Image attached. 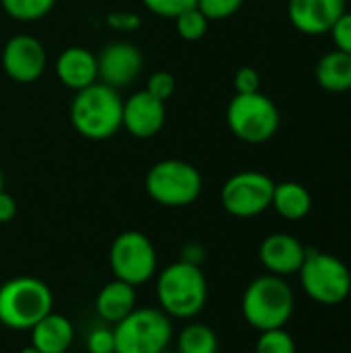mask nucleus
Instances as JSON below:
<instances>
[{
    "label": "nucleus",
    "mask_w": 351,
    "mask_h": 353,
    "mask_svg": "<svg viewBox=\"0 0 351 353\" xmlns=\"http://www.w3.org/2000/svg\"><path fill=\"white\" fill-rule=\"evenodd\" d=\"M122 101L118 89L97 81L74 91L68 108L70 124L87 141L112 139L122 128Z\"/></svg>",
    "instance_id": "nucleus-1"
},
{
    "label": "nucleus",
    "mask_w": 351,
    "mask_h": 353,
    "mask_svg": "<svg viewBox=\"0 0 351 353\" xmlns=\"http://www.w3.org/2000/svg\"><path fill=\"white\" fill-rule=\"evenodd\" d=\"M155 292L159 308L170 319L184 321L201 314L209 298V285L201 267L188 261H178L166 267L157 275Z\"/></svg>",
    "instance_id": "nucleus-2"
},
{
    "label": "nucleus",
    "mask_w": 351,
    "mask_h": 353,
    "mask_svg": "<svg viewBox=\"0 0 351 353\" xmlns=\"http://www.w3.org/2000/svg\"><path fill=\"white\" fill-rule=\"evenodd\" d=\"M294 292L285 277L261 275L244 290L242 316L257 331L283 329L294 314Z\"/></svg>",
    "instance_id": "nucleus-3"
},
{
    "label": "nucleus",
    "mask_w": 351,
    "mask_h": 353,
    "mask_svg": "<svg viewBox=\"0 0 351 353\" xmlns=\"http://www.w3.org/2000/svg\"><path fill=\"white\" fill-rule=\"evenodd\" d=\"M52 306V290L41 279L21 275L0 285V323L8 329L31 331Z\"/></svg>",
    "instance_id": "nucleus-4"
},
{
    "label": "nucleus",
    "mask_w": 351,
    "mask_h": 353,
    "mask_svg": "<svg viewBox=\"0 0 351 353\" xmlns=\"http://www.w3.org/2000/svg\"><path fill=\"white\" fill-rule=\"evenodd\" d=\"M304 294L323 306H337L351 294L350 267L331 252L306 248L304 263L298 271Z\"/></svg>",
    "instance_id": "nucleus-5"
},
{
    "label": "nucleus",
    "mask_w": 351,
    "mask_h": 353,
    "mask_svg": "<svg viewBox=\"0 0 351 353\" xmlns=\"http://www.w3.org/2000/svg\"><path fill=\"white\" fill-rule=\"evenodd\" d=\"M225 122L230 132L248 145H261L271 141L281 124L279 108L275 101L257 93H236L225 110Z\"/></svg>",
    "instance_id": "nucleus-6"
},
{
    "label": "nucleus",
    "mask_w": 351,
    "mask_h": 353,
    "mask_svg": "<svg viewBox=\"0 0 351 353\" xmlns=\"http://www.w3.org/2000/svg\"><path fill=\"white\" fill-rule=\"evenodd\" d=\"M145 190L161 207L180 209L199 201L203 192V174L184 159H161L145 176Z\"/></svg>",
    "instance_id": "nucleus-7"
},
{
    "label": "nucleus",
    "mask_w": 351,
    "mask_h": 353,
    "mask_svg": "<svg viewBox=\"0 0 351 353\" xmlns=\"http://www.w3.org/2000/svg\"><path fill=\"white\" fill-rule=\"evenodd\" d=\"M174 329L161 308H134L114 325L116 353H161L168 350Z\"/></svg>",
    "instance_id": "nucleus-8"
},
{
    "label": "nucleus",
    "mask_w": 351,
    "mask_h": 353,
    "mask_svg": "<svg viewBox=\"0 0 351 353\" xmlns=\"http://www.w3.org/2000/svg\"><path fill=\"white\" fill-rule=\"evenodd\" d=\"M110 269L114 279L134 288L147 283L157 273V252L153 242L143 232H122L110 246Z\"/></svg>",
    "instance_id": "nucleus-9"
},
{
    "label": "nucleus",
    "mask_w": 351,
    "mask_h": 353,
    "mask_svg": "<svg viewBox=\"0 0 351 353\" xmlns=\"http://www.w3.org/2000/svg\"><path fill=\"white\" fill-rule=\"evenodd\" d=\"M275 182L263 172H238L221 186V207L238 219H250L271 209Z\"/></svg>",
    "instance_id": "nucleus-10"
},
{
    "label": "nucleus",
    "mask_w": 351,
    "mask_h": 353,
    "mask_svg": "<svg viewBox=\"0 0 351 353\" xmlns=\"http://www.w3.org/2000/svg\"><path fill=\"white\" fill-rule=\"evenodd\" d=\"M0 62L4 74L10 81L27 85V83H35L43 74L48 66V54L37 37L21 33L4 43Z\"/></svg>",
    "instance_id": "nucleus-11"
},
{
    "label": "nucleus",
    "mask_w": 351,
    "mask_h": 353,
    "mask_svg": "<svg viewBox=\"0 0 351 353\" xmlns=\"http://www.w3.org/2000/svg\"><path fill=\"white\" fill-rule=\"evenodd\" d=\"M141 70H143V54L130 41L124 39L110 41L97 54V79L99 83L112 89L128 87L139 79Z\"/></svg>",
    "instance_id": "nucleus-12"
},
{
    "label": "nucleus",
    "mask_w": 351,
    "mask_h": 353,
    "mask_svg": "<svg viewBox=\"0 0 351 353\" xmlns=\"http://www.w3.org/2000/svg\"><path fill=\"white\" fill-rule=\"evenodd\" d=\"M168 112L166 101L141 89L122 101V128L134 139H153L161 132Z\"/></svg>",
    "instance_id": "nucleus-13"
},
{
    "label": "nucleus",
    "mask_w": 351,
    "mask_h": 353,
    "mask_svg": "<svg viewBox=\"0 0 351 353\" xmlns=\"http://www.w3.org/2000/svg\"><path fill=\"white\" fill-rule=\"evenodd\" d=\"M348 0H290L288 17L304 35H325L345 12Z\"/></svg>",
    "instance_id": "nucleus-14"
},
{
    "label": "nucleus",
    "mask_w": 351,
    "mask_h": 353,
    "mask_svg": "<svg viewBox=\"0 0 351 353\" xmlns=\"http://www.w3.org/2000/svg\"><path fill=\"white\" fill-rule=\"evenodd\" d=\"M306 246L292 234H271L259 246L261 265L277 277L296 275L304 263Z\"/></svg>",
    "instance_id": "nucleus-15"
},
{
    "label": "nucleus",
    "mask_w": 351,
    "mask_h": 353,
    "mask_svg": "<svg viewBox=\"0 0 351 353\" xmlns=\"http://www.w3.org/2000/svg\"><path fill=\"white\" fill-rule=\"evenodd\" d=\"M58 81L70 89L81 91L93 83H97V56L81 46H70L62 50L54 64Z\"/></svg>",
    "instance_id": "nucleus-16"
},
{
    "label": "nucleus",
    "mask_w": 351,
    "mask_h": 353,
    "mask_svg": "<svg viewBox=\"0 0 351 353\" xmlns=\"http://www.w3.org/2000/svg\"><path fill=\"white\" fill-rule=\"evenodd\" d=\"M72 341V323L64 314H58L54 310L31 329V345L41 353H68Z\"/></svg>",
    "instance_id": "nucleus-17"
},
{
    "label": "nucleus",
    "mask_w": 351,
    "mask_h": 353,
    "mask_svg": "<svg viewBox=\"0 0 351 353\" xmlns=\"http://www.w3.org/2000/svg\"><path fill=\"white\" fill-rule=\"evenodd\" d=\"M137 308V288L114 279L106 283L95 298V312L108 325H118Z\"/></svg>",
    "instance_id": "nucleus-18"
},
{
    "label": "nucleus",
    "mask_w": 351,
    "mask_h": 353,
    "mask_svg": "<svg viewBox=\"0 0 351 353\" xmlns=\"http://www.w3.org/2000/svg\"><path fill=\"white\" fill-rule=\"evenodd\" d=\"M314 77L319 87L329 93L351 91V54L341 50L323 54L317 62Z\"/></svg>",
    "instance_id": "nucleus-19"
},
{
    "label": "nucleus",
    "mask_w": 351,
    "mask_h": 353,
    "mask_svg": "<svg viewBox=\"0 0 351 353\" xmlns=\"http://www.w3.org/2000/svg\"><path fill=\"white\" fill-rule=\"evenodd\" d=\"M271 207L288 221H300L312 211V194L300 182H279L273 190Z\"/></svg>",
    "instance_id": "nucleus-20"
},
{
    "label": "nucleus",
    "mask_w": 351,
    "mask_h": 353,
    "mask_svg": "<svg viewBox=\"0 0 351 353\" xmlns=\"http://www.w3.org/2000/svg\"><path fill=\"white\" fill-rule=\"evenodd\" d=\"M219 337L217 333L203 323L186 325L178 335V353H217Z\"/></svg>",
    "instance_id": "nucleus-21"
},
{
    "label": "nucleus",
    "mask_w": 351,
    "mask_h": 353,
    "mask_svg": "<svg viewBox=\"0 0 351 353\" xmlns=\"http://www.w3.org/2000/svg\"><path fill=\"white\" fill-rule=\"evenodd\" d=\"M56 0H0L2 10L21 23H31L43 19L52 8Z\"/></svg>",
    "instance_id": "nucleus-22"
},
{
    "label": "nucleus",
    "mask_w": 351,
    "mask_h": 353,
    "mask_svg": "<svg viewBox=\"0 0 351 353\" xmlns=\"http://www.w3.org/2000/svg\"><path fill=\"white\" fill-rule=\"evenodd\" d=\"M174 25H176V33L184 39V41H199L207 35V29H209V19L197 8H188L184 12H180L176 19H174Z\"/></svg>",
    "instance_id": "nucleus-23"
},
{
    "label": "nucleus",
    "mask_w": 351,
    "mask_h": 353,
    "mask_svg": "<svg viewBox=\"0 0 351 353\" xmlns=\"http://www.w3.org/2000/svg\"><path fill=\"white\" fill-rule=\"evenodd\" d=\"M257 353H296V341L285 331V327L261 331V337L257 341Z\"/></svg>",
    "instance_id": "nucleus-24"
},
{
    "label": "nucleus",
    "mask_w": 351,
    "mask_h": 353,
    "mask_svg": "<svg viewBox=\"0 0 351 353\" xmlns=\"http://www.w3.org/2000/svg\"><path fill=\"white\" fill-rule=\"evenodd\" d=\"M244 0H197V8L211 21H225L242 8Z\"/></svg>",
    "instance_id": "nucleus-25"
},
{
    "label": "nucleus",
    "mask_w": 351,
    "mask_h": 353,
    "mask_svg": "<svg viewBox=\"0 0 351 353\" xmlns=\"http://www.w3.org/2000/svg\"><path fill=\"white\" fill-rule=\"evenodd\" d=\"M141 2L149 12L161 19H176L180 12L197 6V0H141Z\"/></svg>",
    "instance_id": "nucleus-26"
},
{
    "label": "nucleus",
    "mask_w": 351,
    "mask_h": 353,
    "mask_svg": "<svg viewBox=\"0 0 351 353\" xmlns=\"http://www.w3.org/2000/svg\"><path fill=\"white\" fill-rule=\"evenodd\" d=\"M87 352L89 353H116L114 329L108 325H97L87 335Z\"/></svg>",
    "instance_id": "nucleus-27"
},
{
    "label": "nucleus",
    "mask_w": 351,
    "mask_h": 353,
    "mask_svg": "<svg viewBox=\"0 0 351 353\" xmlns=\"http://www.w3.org/2000/svg\"><path fill=\"white\" fill-rule=\"evenodd\" d=\"M145 91H149L153 97H157L161 101H168L176 91V77L172 72H168V70H155L147 79Z\"/></svg>",
    "instance_id": "nucleus-28"
},
{
    "label": "nucleus",
    "mask_w": 351,
    "mask_h": 353,
    "mask_svg": "<svg viewBox=\"0 0 351 353\" xmlns=\"http://www.w3.org/2000/svg\"><path fill=\"white\" fill-rule=\"evenodd\" d=\"M331 37H333V43H335V50H341V52H348L351 54V12H343L335 25L331 27Z\"/></svg>",
    "instance_id": "nucleus-29"
},
{
    "label": "nucleus",
    "mask_w": 351,
    "mask_h": 353,
    "mask_svg": "<svg viewBox=\"0 0 351 353\" xmlns=\"http://www.w3.org/2000/svg\"><path fill=\"white\" fill-rule=\"evenodd\" d=\"M236 93H257L261 91V74L254 66H242L234 74Z\"/></svg>",
    "instance_id": "nucleus-30"
},
{
    "label": "nucleus",
    "mask_w": 351,
    "mask_h": 353,
    "mask_svg": "<svg viewBox=\"0 0 351 353\" xmlns=\"http://www.w3.org/2000/svg\"><path fill=\"white\" fill-rule=\"evenodd\" d=\"M106 25L114 31H122V33H130V31H137L143 21L137 12H128V10H116V12H110L106 17Z\"/></svg>",
    "instance_id": "nucleus-31"
},
{
    "label": "nucleus",
    "mask_w": 351,
    "mask_h": 353,
    "mask_svg": "<svg viewBox=\"0 0 351 353\" xmlns=\"http://www.w3.org/2000/svg\"><path fill=\"white\" fill-rule=\"evenodd\" d=\"M17 215V201L4 188L0 190V223H10Z\"/></svg>",
    "instance_id": "nucleus-32"
},
{
    "label": "nucleus",
    "mask_w": 351,
    "mask_h": 353,
    "mask_svg": "<svg viewBox=\"0 0 351 353\" xmlns=\"http://www.w3.org/2000/svg\"><path fill=\"white\" fill-rule=\"evenodd\" d=\"M19 353H41V352H37V350H35L33 345H27V347H23V350H21Z\"/></svg>",
    "instance_id": "nucleus-33"
},
{
    "label": "nucleus",
    "mask_w": 351,
    "mask_h": 353,
    "mask_svg": "<svg viewBox=\"0 0 351 353\" xmlns=\"http://www.w3.org/2000/svg\"><path fill=\"white\" fill-rule=\"evenodd\" d=\"M4 188V176H2V172H0V190Z\"/></svg>",
    "instance_id": "nucleus-34"
},
{
    "label": "nucleus",
    "mask_w": 351,
    "mask_h": 353,
    "mask_svg": "<svg viewBox=\"0 0 351 353\" xmlns=\"http://www.w3.org/2000/svg\"><path fill=\"white\" fill-rule=\"evenodd\" d=\"M161 353H178V352H168V350H166V352H161Z\"/></svg>",
    "instance_id": "nucleus-35"
},
{
    "label": "nucleus",
    "mask_w": 351,
    "mask_h": 353,
    "mask_svg": "<svg viewBox=\"0 0 351 353\" xmlns=\"http://www.w3.org/2000/svg\"><path fill=\"white\" fill-rule=\"evenodd\" d=\"M350 4H351V0H350Z\"/></svg>",
    "instance_id": "nucleus-36"
}]
</instances>
